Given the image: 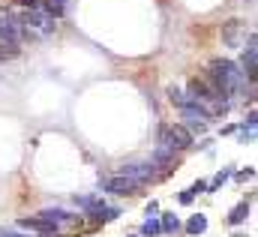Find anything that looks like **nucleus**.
<instances>
[{
    "mask_svg": "<svg viewBox=\"0 0 258 237\" xmlns=\"http://www.w3.org/2000/svg\"><path fill=\"white\" fill-rule=\"evenodd\" d=\"M207 75H210V78H213V84L222 90V96H228L231 90H237V87L243 84V75L237 72V66H234L231 60H225V57L210 60V66H207Z\"/></svg>",
    "mask_w": 258,
    "mask_h": 237,
    "instance_id": "1",
    "label": "nucleus"
},
{
    "mask_svg": "<svg viewBox=\"0 0 258 237\" xmlns=\"http://www.w3.org/2000/svg\"><path fill=\"white\" fill-rule=\"evenodd\" d=\"M162 144L165 147H174V150H186V147H192V132L186 129V126H168V129H162Z\"/></svg>",
    "mask_w": 258,
    "mask_h": 237,
    "instance_id": "2",
    "label": "nucleus"
},
{
    "mask_svg": "<svg viewBox=\"0 0 258 237\" xmlns=\"http://www.w3.org/2000/svg\"><path fill=\"white\" fill-rule=\"evenodd\" d=\"M21 24H24V33H27V36H33V30H42V33H51V30H54V18H48V15L39 12V9H30Z\"/></svg>",
    "mask_w": 258,
    "mask_h": 237,
    "instance_id": "3",
    "label": "nucleus"
},
{
    "mask_svg": "<svg viewBox=\"0 0 258 237\" xmlns=\"http://www.w3.org/2000/svg\"><path fill=\"white\" fill-rule=\"evenodd\" d=\"M138 180L126 177V174H117V177H105L102 180V192H111V195H132L138 192Z\"/></svg>",
    "mask_w": 258,
    "mask_h": 237,
    "instance_id": "4",
    "label": "nucleus"
},
{
    "mask_svg": "<svg viewBox=\"0 0 258 237\" xmlns=\"http://www.w3.org/2000/svg\"><path fill=\"white\" fill-rule=\"evenodd\" d=\"M189 90H192L195 99H225L222 90L213 84L210 75H204V78H192V81H189Z\"/></svg>",
    "mask_w": 258,
    "mask_h": 237,
    "instance_id": "5",
    "label": "nucleus"
},
{
    "mask_svg": "<svg viewBox=\"0 0 258 237\" xmlns=\"http://www.w3.org/2000/svg\"><path fill=\"white\" fill-rule=\"evenodd\" d=\"M18 39H21V27H18V21H12V18H0V42L18 45Z\"/></svg>",
    "mask_w": 258,
    "mask_h": 237,
    "instance_id": "6",
    "label": "nucleus"
},
{
    "mask_svg": "<svg viewBox=\"0 0 258 237\" xmlns=\"http://www.w3.org/2000/svg\"><path fill=\"white\" fill-rule=\"evenodd\" d=\"M21 228H33V231H42V234H54V222H48V219H42V216H27V219H21L18 222Z\"/></svg>",
    "mask_w": 258,
    "mask_h": 237,
    "instance_id": "7",
    "label": "nucleus"
},
{
    "mask_svg": "<svg viewBox=\"0 0 258 237\" xmlns=\"http://www.w3.org/2000/svg\"><path fill=\"white\" fill-rule=\"evenodd\" d=\"M75 204H78V207H84V210H87V213H93V216L105 207V201H102L99 195H81V198L75 195Z\"/></svg>",
    "mask_w": 258,
    "mask_h": 237,
    "instance_id": "8",
    "label": "nucleus"
},
{
    "mask_svg": "<svg viewBox=\"0 0 258 237\" xmlns=\"http://www.w3.org/2000/svg\"><path fill=\"white\" fill-rule=\"evenodd\" d=\"M246 216H249V201H240V204L228 213V222H231V225H240V222H246Z\"/></svg>",
    "mask_w": 258,
    "mask_h": 237,
    "instance_id": "9",
    "label": "nucleus"
},
{
    "mask_svg": "<svg viewBox=\"0 0 258 237\" xmlns=\"http://www.w3.org/2000/svg\"><path fill=\"white\" fill-rule=\"evenodd\" d=\"M198 192H207V183H204V180H198V183H192L189 189H183V192H180V204H192Z\"/></svg>",
    "mask_w": 258,
    "mask_h": 237,
    "instance_id": "10",
    "label": "nucleus"
},
{
    "mask_svg": "<svg viewBox=\"0 0 258 237\" xmlns=\"http://www.w3.org/2000/svg\"><path fill=\"white\" fill-rule=\"evenodd\" d=\"M186 231H189V234H204V231H207V216H201V213L189 216V222H186Z\"/></svg>",
    "mask_w": 258,
    "mask_h": 237,
    "instance_id": "11",
    "label": "nucleus"
},
{
    "mask_svg": "<svg viewBox=\"0 0 258 237\" xmlns=\"http://www.w3.org/2000/svg\"><path fill=\"white\" fill-rule=\"evenodd\" d=\"M168 96H171V102H174L177 108H186V105H192V102H198L195 96H186V93H180L177 87H171V90H168Z\"/></svg>",
    "mask_w": 258,
    "mask_h": 237,
    "instance_id": "12",
    "label": "nucleus"
},
{
    "mask_svg": "<svg viewBox=\"0 0 258 237\" xmlns=\"http://www.w3.org/2000/svg\"><path fill=\"white\" fill-rule=\"evenodd\" d=\"M159 225H162V231H165V234H174V231L180 228V222H177V216H174V213H162V222H159Z\"/></svg>",
    "mask_w": 258,
    "mask_h": 237,
    "instance_id": "13",
    "label": "nucleus"
},
{
    "mask_svg": "<svg viewBox=\"0 0 258 237\" xmlns=\"http://www.w3.org/2000/svg\"><path fill=\"white\" fill-rule=\"evenodd\" d=\"M159 231H162V225H159V219H153V216L141 225V234H144V237H156Z\"/></svg>",
    "mask_w": 258,
    "mask_h": 237,
    "instance_id": "14",
    "label": "nucleus"
},
{
    "mask_svg": "<svg viewBox=\"0 0 258 237\" xmlns=\"http://www.w3.org/2000/svg\"><path fill=\"white\" fill-rule=\"evenodd\" d=\"M42 219H48V222L57 225V222H66L69 219V213L66 210H42Z\"/></svg>",
    "mask_w": 258,
    "mask_h": 237,
    "instance_id": "15",
    "label": "nucleus"
},
{
    "mask_svg": "<svg viewBox=\"0 0 258 237\" xmlns=\"http://www.w3.org/2000/svg\"><path fill=\"white\" fill-rule=\"evenodd\" d=\"M120 216V210H114V207H102L99 213H96V219H102V222H111V219H117Z\"/></svg>",
    "mask_w": 258,
    "mask_h": 237,
    "instance_id": "16",
    "label": "nucleus"
},
{
    "mask_svg": "<svg viewBox=\"0 0 258 237\" xmlns=\"http://www.w3.org/2000/svg\"><path fill=\"white\" fill-rule=\"evenodd\" d=\"M228 177H231V171H219V174L213 177V183H210L207 189H210V192H216V189H219V186H222V183H225V180H228Z\"/></svg>",
    "mask_w": 258,
    "mask_h": 237,
    "instance_id": "17",
    "label": "nucleus"
},
{
    "mask_svg": "<svg viewBox=\"0 0 258 237\" xmlns=\"http://www.w3.org/2000/svg\"><path fill=\"white\" fill-rule=\"evenodd\" d=\"M27 9H42V0H21Z\"/></svg>",
    "mask_w": 258,
    "mask_h": 237,
    "instance_id": "18",
    "label": "nucleus"
},
{
    "mask_svg": "<svg viewBox=\"0 0 258 237\" xmlns=\"http://www.w3.org/2000/svg\"><path fill=\"white\" fill-rule=\"evenodd\" d=\"M252 174H255V171H252V168H246V171H240V174H237V180H249Z\"/></svg>",
    "mask_w": 258,
    "mask_h": 237,
    "instance_id": "19",
    "label": "nucleus"
}]
</instances>
